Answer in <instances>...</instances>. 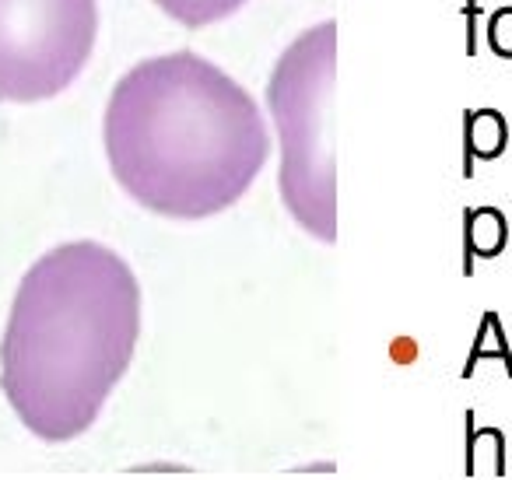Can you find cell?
<instances>
[{
    "instance_id": "obj_2",
    "label": "cell",
    "mask_w": 512,
    "mask_h": 480,
    "mask_svg": "<svg viewBox=\"0 0 512 480\" xmlns=\"http://www.w3.org/2000/svg\"><path fill=\"white\" fill-rule=\"evenodd\" d=\"M102 134L116 183L148 211L183 221L232 207L271 151L253 95L186 50L130 67Z\"/></svg>"
},
{
    "instance_id": "obj_6",
    "label": "cell",
    "mask_w": 512,
    "mask_h": 480,
    "mask_svg": "<svg viewBox=\"0 0 512 480\" xmlns=\"http://www.w3.org/2000/svg\"><path fill=\"white\" fill-rule=\"evenodd\" d=\"M509 242V221L498 207H467L463 211V274H474V260H495Z\"/></svg>"
},
{
    "instance_id": "obj_11",
    "label": "cell",
    "mask_w": 512,
    "mask_h": 480,
    "mask_svg": "<svg viewBox=\"0 0 512 480\" xmlns=\"http://www.w3.org/2000/svg\"><path fill=\"white\" fill-rule=\"evenodd\" d=\"M488 11V0H463L460 18L467 25V57L481 53V15Z\"/></svg>"
},
{
    "instance_id": "obj_8",
    "label": "cell",
    "mask_w": 512,
    "mask_h": 480,
    "mask_svg": "<svg viewBox=\"0 0 512 480\" xmlns=\"http://www.w3.org/2000/svg\"><path fill=\"white\" fill-rule=\"evenodd\" d=\"M484 361H498L505 372V379H512V347H509V337L502 330V316L498 312H484L481 323H477V337H474V347H470V358L467 365L460 368V379H470L477 372V365Z\"/></svg>"
},
{
    "instance_id": "obj_7",
    "label": "cell",
    "mask_w": 512,
    "mask_h": 480,
    "mask_svg": "<svg viewBox=\"0 0 512 480\" xmlns=\"http://www.w3.org/2000/svg\"><path fill=\"white\" fill-rule=\"evenodd\" d=\"M467 428V477H505L509 456H505V435L498 428H477L474 410L463 414Z\"/></svg>"
},
{
    "instance_id": "obj_3",
    "label": "cell",
    "mask_w": 512,
    "mask_h": 480,
    "mask_svg": "<svg viewBox=\"0 0 512 480\" xmlns=\"http://www.w3.org/2000/svg\"><path fill=\"white\" fill-rule=\"evenodd\" d=\"M334 74L337 25L302 32L267 85L281 134V193L302 228L334 242Z\"/></svg>"
},
{
    "instance_id": "obj_4",
    "label": "cell",
    "mask_w": 512,
    "mask_h": 480,
    "mask_svg": "<svg viewBox=\"0 0 512 480\" xmlns=\"http://www.w3.org/2000/svg\"><path fill=\"white\" fill-rule=\"evenodd\" d=\"M99 0H0V102H46L85 71Z\"/></svg>"
},
{
    "instance_id": "obj_5",
    "label": "cell",
    "mask_w": 512,
    "mask_h": 480,
    "mask_svg": "<svg viewBox=\"0 0 512 480\" xmlns=\"http://www.w3.org/2000/svg\"><path fill=\"white\" fill-rule=\"evenodd\" d=\"M505 148H509V123L498 109L463 113V179L474 176V162H495Z\"/></svg>"
},
{
    "instance_id": "obj_1",
    "label": "cell",
    "mask_w": 512,
    "mask_h": 480,
    "mask_svg": "<svg viewBox=\"0 0 512 480\" xmlns=\"http://www.w3.org/2000/svg\"><path fill=\"white\" fill-rule=\"evenodd\" d=\"M141 288L102 242H64L18 284L0 386L32 435L71 442L95 424L134 361Z\"/></svg>"
},
{
    "instance_id": "obj_10",
    "label": "cell",
    "mask_w": 512,
    "mask_h": 480,
    "mask_svg": "<svg viewBox=\"0 0 512 480\" xmlns=\"http://www.w3.org/2000/svg\"><path fill=\"white\" fill-rule=\"evenodd\" d=\"M484 46L495 53L498 60H512V8H495L484 25Z\"/></svg>"
},
{
    "instance_id": "obj_9",
    "label": "cell",
    "mask_w": 512,
    "mask_h": 480,
    "mask_svg": "<svg viewBox=\"0 0 512 480\" xmlns=\"http://www.w3.org/2000/svg\"><path fill=\"white\" fill-rule=\"evenodd\" d=\"M158 8L172 18V22L186 25V29H204L221 18L235 15L246 0H155Z\"/></svg>"
}]
</instances>
